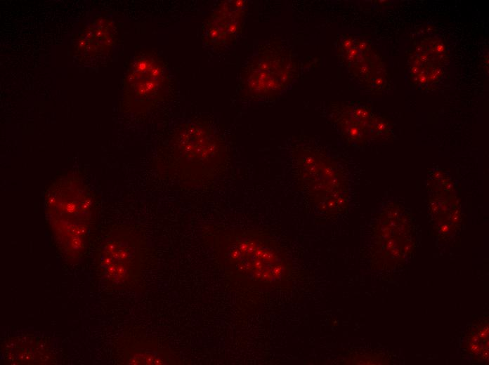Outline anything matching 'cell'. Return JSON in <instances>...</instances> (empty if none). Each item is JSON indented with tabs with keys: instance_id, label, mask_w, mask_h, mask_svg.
<instances>
[{
	"instance_id": "obj_1",
	"label": "cell",
	"mask_w": 489,
	"mask_h": 365,
	"mask_svg": "<svg viewBox=\"0 0 489 365\" xmlns=\"http://www.w3.org/2000/svg\"><path fill=\"white\" fill-rule=\"evenodd\" d=\"M167 171L181 182L201 183L214 178L226 159L220 138L207 126L189 123L171 138Z\"/></svg>"
},
{
	"instance_id": "obj_2",
	"label": "cell",
	"mask_w": 489,
	"mask_h": 365,
	"mask_svg": "<svg viewBox=\"0 0 489 365\" xmlns=\"http://www.w3.org/2000/svg\"><path fill=\"white\" fill-rule=\"evenodd\" d=\"M46 206L60 246L70 256H79L92 216V201L87 188L74 177L60 178L48 189Z\"/></svg>"
},
{
	"instance_id": "obj_3",
	"label": "cell",
	"mask_w": 489,
	"mask_h": 365,
	"mask_svg": "<svg viewBox=\"0 0 489 365\" xmlns=\"http://www.w3.org/2000/svg\"><path fill=\"white\" fill-rule=\"evenodd\" d=\"M214 250L225 266L252 282H270L283 268L282 255L276 245L263 234L235 232L219 237Z\"/></svg>"
},
{
	"instance_id": "obj_4",
	"label": "cell",
	"mask_w": 489,
	"mask_h": 365,
	"mask_svg": "<svg viewBox=\"0 0 489 365\" xmlns=\"http://www.w3.org/2000/svg\"><path fill=\"white\" fill-rule=\"evenodd\" d=\"M145 246L144 237L132 227L122 226L111 233L98 253L105 280L117 287L134 284L143 267Z\"/></svg>"
},
{
	"instance_id": "obj_5",
	"label": "cell",
	"mask_w": 489,
	"mask_h": 365,
	"mask_svg": "<svg viewBox=\"0 0 489 365\" xmlns=\"http://www.w3.org/2000/svg\"><path fill=\"white\" fill-rule=\"evenodd\" d=\"M296 176L302 192L325 210L335 194L337 177L330 161L318 151L305 149L296 158Z\"/></svg>"
},
{
	"instance_id": "obj_6",
	"label": "cell",
	"mask_w": 489,
	"mask_h": 365,
	"mask_svg": "<svg viewBox=\"0 0 489 365\" xmlns=\"http://www.w3.org/2000/svg\"><path fill=\"white\" fill-rule=\"evenodd\" d=\"M164 82V72L151 57L138 59L126 77L127 98L134 107H145L158 98Z\"/></svg>"
},
{
	"instance_id": "obj_7",
	"label": "cell",
	"mask_w": 489,
	"mask_h": 365,
	"mask_svg": "<svg viewBox=\"0 0 489 365\" xmlns=\"http://www.w3.org/2000/svg\"><path fill=\"white\" fill-rule=\"evenodd\" d=\"M281 59V58H280ZM280 58L273 55L260 57L249 69L246 83L249 93L256 97L268 95L281 88L285 84L282 78L289 77L287 65Z\"/></svg>"
},
{
	"instance_id": "obj_8",
	"label": "cell",
	"mask_w": 489,
	"mask_h": 365,
	"mask_svg": "<svg viewBox=\"0 0 489 365\" xmlns=\"http://www.w3.org/2000/svg\"><path fill=\"white\" fill-rule=\"evenodd\" d=\"M241 2L224 3L213 13L206 25L208 42L223 44L236 34L243 15Z\"/></svg>"
},
{
	"instance_id": "obj_9",
	"label": "cell",
	"mask_w": 489,
	"mask_h": 365,
	"mask_svg": "<svg viewBox=\"0 0 489 365\" xmlns=\"http://www.w3.org/2000/svg\"><path fill=\"white\" fill-rule=\"evenodd\" d=\"M126 364H178L170 351L163 349L157 343H136L124 351Z\"/></svg>"
},
{
	"instance_id": "obj_10",
	"label": "cell",
	"mask_w": 489,
	"mask_h": 365,
	"mask_svg": "<svg viewBox=\"0 0 489 365\" xmlns=\"http://www.w3.org/2000/svg\"><path fill=\"white\" fill-rule=\"evenodd\" d=\"M113 39V25L106 19L96 20L83 32L78 48L82 53L95 55L110 46Z\"/></svg>"
}]
</instances>
